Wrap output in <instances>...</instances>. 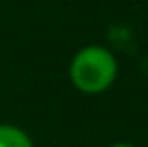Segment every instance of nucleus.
Listing matches in <instances>:
<instances>
[{
	"label": "nucleus",
	"instance_id": "obj_1",
	"mask_svg": "<svg viewBox=\"0 0 148 147\" xmlns=\"http://www.w3.org/2000/svg\"><path fill=\"white\" fill-rule=\"evenodd\" d=\"M118 64L109 49L101 45L83 47L69 64V77L75 89L84 94H99L116 79Z\"/></svg>",
	"mask_w": 148,
	"mask_h": 147
},
{
	"label": "nucleus",
	"instance_id": "obj_2",
	"mask_svg": "<svg viewBox=\"0 0 148 147\" xmlns=\"http://www.w3.org/2000/svg\"><path fill=\"white\" fill-rule=\"evenodd\" d=\"M0 147H34L30 136L13 125H0Z\"/></svg>",
	"mask_w": 148,
	"mask_h": 147
},
{
	"label": "nucleus",
	"instance_id": "obj_3",
	"mask_svg": "<svg viewBox=\"0 0 148 147\" xmlns=\"http://www.w3.org/2000/svg\"><path fill=\"white\" fill-rule=\"evenodd\" d=\"M109 147H135V145H131V144H124V141H118V144H112V145H109Z\"/></svg>",
	"mask_w": 148,
	"mask_h": 147
}]
</instances>
